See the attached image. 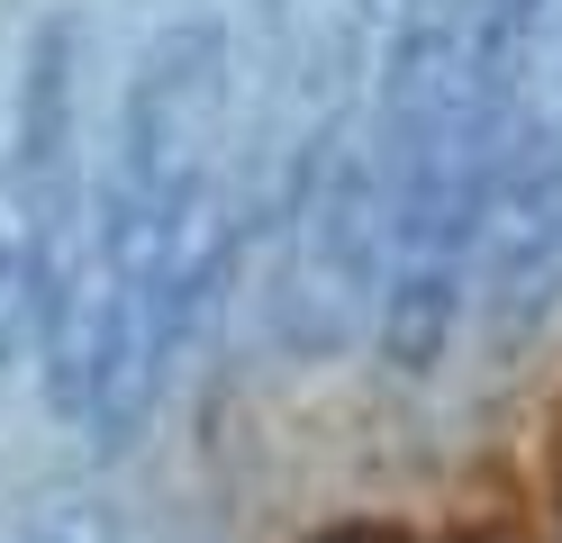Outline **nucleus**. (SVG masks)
<instances>
[{
	"label": "nucleus",
	"instance_id": "f257e3e1",
	"mask_svg": "<svg viewBox=\"0 0 562 543\" xmlns=\"http://www.w3.org/2000/svg\"><path fill=\"white\" fill-rule=\"evenodd\" d=\"M336 543H372V534H336Z\"/></svg>",
	"mask_w": 562,
	"mask_h": 543
}]
</instances>
